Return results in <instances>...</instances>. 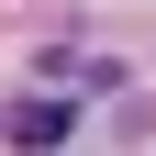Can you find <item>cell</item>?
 <instances>
[{
  "label": "cell",
  "mask_w": 156,
  "mask_h": 156,
  "mask_svg": "<svg viewBox=\"0 0 156 156\" xmlns=\"http://www.w3.org/2000/svg\"><path fill=\"white\" fill-rule=\"evenodd\" d=\"M0 134H11V145H67V134H78V112H67V101H23Z\"/></svg>",
  "instance_id": "obj_1"
}]
</instances>
